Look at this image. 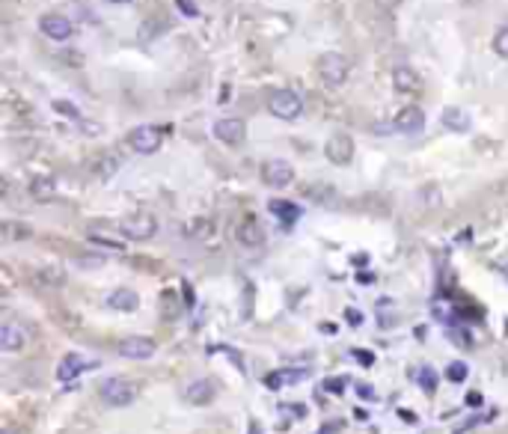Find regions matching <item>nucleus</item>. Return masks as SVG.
Returning a JSON list of instances; mask_svg holds the SVG:
<instances>
[{
  "label": "nucleus",
  "instance_id": "obj_2",
  "mask_svg": "<svg viewBox=\"0 0 508 434\" xmlns=\"http://www.w3.org/2000/svg\"><path fill=\"white\" fill-rule=\"evenodd\" d=\"M101 398H105V405L110 408H125L131 405L134 398H137V383H134L131 378H107L105 383H101Z\"/></svg>",
  "mask_w": 508,
  "mask_h": 434
},
{
  "label": "nucleus",
  "instance_id": "obj_1",
  "mask_svg": "<svg viewBox=\"0 0 508 434\" xmlns=\"http://www.w3.org/2000/svg\"><path fill=\"white\" fill-rule=\"evenodd\" d=\"M315 72H318L321 80L327 83V87H342V83L348 80V75H351V63L339 51H327V54H321L315 60Z\"/></svg>",
  "mask_w": 508,
  "mask_h": 434
},
{
  "label": "nucleus",
  "instance_id": "obj_4",
  "mask_svg": "<svg viewBox=\"0 0 508 434\" xmlns=\"http://www.w3.org/2000/svg\"><path fill=\"white\" fill-rule=\"evenodd\" d=\"M120 232L131 241H149L158 232V221L149 211H137V214L125 217V221L120 223Z\"/></svg>",
  "mask_w": 508,
  "mask_h": 434
},
{
  "label": "nucleus",
  "instance_id": "obj_31",
  "mask_svg": "<svg viewBox=\"0 0 508 434\" xmlns=\"http://www.w3.org/2000/svg\"><path fill=\"white\" fill-rule=\"evenodd\" d=\"M467 405L479 408V405H482V393H467Z\"/></svg>",
  "mask_w": 508,
  "mask_h": 434
},
{
  "label": "nucleus",
  "instance_id": "obj_26",
  "mask_svg": "<svg viewBox=\"0 0 508 434\" xmlns=\"http://www.w3.org/2000/svg\"><path fill=\"white\" fill-rule=\"evenodd\" d=\"M494 51L499 57H508V27H499L497 36H494Z\"/></svg>",
  "mask_w": 508,
  "mask_h": 434
},
{
  "label": "nucleus",
  "instance_id": "obj_20",
  "mask_svg": "<svg viewBox=\"0 0 508 434\" xmlns=\"http://www.w3.org/2000/svg\"><path fill=\"white\" fill-rule=\"evenodd\" d=\"M30 196L36 199V203H48V199H54V194H57V181L51 179V176H36L30 181Z\"/></svg>",
  "mask_w": 508,
  "mask_h": 434
},
{
  "label": "nucleus",
  "instance_id": "obj_21",
  "mask_svg": "<svg viewBox=\"0 0 508 434\" xmlns=\"http://www.w3.org/2000/svg\"><path fill=\"white\" fill-rule=\"evenodd\" d=\"M443 125L449 131H458V134H464V131H470V113L461 110V107H446L443 110Z\"/></svg>",
  "mask_w": 508,
  "mask_h": 434
},
{
  "label": "nucleus",
  "instance_id": "obj_6",
  "mask_svg": "<svg viewBox=\"0 0 508 434\" xmlns=\"http://www.w3.org/2000/svg\"><path fill=\"white\" fill-rule=\"evenodd\" d=\"M262 181L268 188H289L295 181V166L282 158H270L262 164Z\"/></svg>",
  "mask_w": 508,
  "mask_h": 434
},
{
  "label": "nucleus",
  "instance_id": "obj_12",
  "mask_svg": "<svg viewBox=\"0 0 508 434\" xmlns=\"http://www.w3.org/2000/svg\"><path fill=\"white\" fill-rule=\"evenodd\" d=\"M27 342H30V333L21 324L4 322V327H0V348H4V351H21Z\"/></svg>",
  "mask_w": 508,
  "mask_h": 434
},
{
  "label": "nucleus",
  "instance_id": "obj_27",
  "mask_svg": "<svg viewBox=\"0 0 508 434\" xmlns=\"http://www.w3.org/2000/svg\"><path fill=\"white\" fill-rule=\"evenodd\" d=\"M342 387H345V378H327L324 383H321V390H324L327 396H342L345 393Z\"/></svg>",
  "mask_w": 508,
  "mask_h": 434
},
{
  "label": "nucleus",
  "instance_id": "obj_11",
  "mask_svg": "<svg viewBox=\"0 0 508 434\" xmlns=\"http://www.w3.org/2000/svg\"><path fill=\"white\" fill-rule=\"evenodd\" d=\"M324 155H327V161H333L339 166L351 164V158H354V140L348 134H333L327 140V146H324Z\"/></svg>",
  "mask_w": 508,
  "mask_h": 434
},
{
  "label": "nucleus",
  "instance_id": "obj_30",
  "mask_svg": "<svg viewBox=\"0 0 508 434\" xmlns=\"http://www.w3.org/2000/svg\"><path fill=\"white\" fill-rule=\"evenodd\" d=\"M449 337H455V339H458V342H455V345H461V348H470V337H467V333H461V330H449Z\"/></svg>",
  "mask_w": 508,
  "mask_h": 434
},
{
  "label": "nucleus",
  "instance_id": "obj_5",
  "mask_svg": "<svg viewBox=\"0 0 508 434\" xmlns=\"http://www.w3.org/2000/svg\"><path fill=\"white\" fill-rule=\"evenodd\" d=\"M164 143V131L155 125H137L128 134V146L134 149L137 155H155Z\"/></svg>",
  "mask_w": 508,
  "mask_h": 434
},
{
  "label": "nucleus",
  "instance_id": "obj_3",
  "mask_svg": "<svg viewBox=\"0 0 508 434\" xmlns=\"http://www.w3.org/2000/svg\"><path fill=\"white\" fill-rule=\"evenodd\" d=\"M268 110L277 116V120H285V122H292L297 120V116L303 113V102H300V95L295 90H274L268 95Z\"/></svg>",
  "mask_w": 508,
  "mask_h": 434
},
{
  "label": "nucleus",
  "instance_id": "obj_24",
  "mask_svg": "<svg viewBox=\"0 0 508 434\" xmlns=\"http://www.w3.org/2000/svg\"><path fill=\"white\" fill-rule=\"evenodd\" d=\"M419 383H422V390H425L428 396H434V393H437V375H434L431 366H425V369L419 372Z\"/></svg>",
  "mask_w": 508,
  "mask_h": 434
},
{
  "label": "nucleus",
  "instance_id": "obj_29",
  "mask_svg": "<svg viewBox=\"0 0 508 434\" xmlns=\"http://www.w3.org/2000/svg\"><path fill=\"white\" fill-rule=\"evenodd\" d=\"M345 319H348L351 327H360L363 324V312L360 309H345Z\"/></svg>",
  "mask_w": 508,
  "mask_h": 434
},
{
  "label": "nucleus",
  "instance_id": "obj_35",
  "mask_svg": "<svg viewBox=\"0 0 508 434\" xmlns=\"http://www.w3.org/2000/svg\"><path fill=\"white\" fill-rule=\"evenodd\" d=\"M179 6H181L184 12H191V15H196V6H194V4H188V0H179Z\"/></svg>",
  "mask_w": 508,
  "mask_h": 434
},
{
  "label": "nucleus",
  "instance_id": "obj_8",
  "mask_svg": "<svg viewBox=\"0 0 508 434\" xmlns=\"http://www.w3.org/2000/svg\"><path fill=\"white\" fill-rule=\"evenodd\" d=\"M116 351H120L122 357H128V360H149L152 354L158 351V345H155V339H149V337H128L122 342H116Z\"/></svg>",
  "mask_w": 508,
  "mask_h": 434
},
{
  "label": "nucleus",
  "instance_id": "obj_25",
  "mask_svg": "<svg viewBox=\"0 0 508 434\" xmlns=\"http://www.w3.org/2000/svg\"><path fill=\"white\" fill-rule=\"evenodd\" d=\"M54 110L60 116H65V120H80V110L72 102H63V98H57V102H54Z\"/></svg>",
  "mask_w": 508,
  "mask_h": 434
},
{
  "label": "nucleus",
  "instance_id": "obj_16",
  "mask_svg": "<svg viewBox=\"0 0 508 434\" xmlns=\"http://www.w3.org/2000/svg\"><path fill=\"white\" fill-rule=\"evenodd\" d=\"M235 238H238L244 247H262L265 244V229L256 217H244V221L238 223V229H235Z\"/></svg>",
  "mask_w": 508,
  "mask_h": 434
},
{
  "label": "nucleus",
  "instance_id": "obj_7",
  "mask_svg": "<svg viewBox=\"0 0 508 434\" xmlns=\"http://www.w3.org/2000/svg\"><path fill=\"white\" fill-rule=\"evenodd\" d=\"M214 137L226 146H241L247 140V125L238 116H226V120H217L214 122Z\"/></svg>",
  "mask_w": 508,
  "mask_h": 434
},
{
  "label": "nucleus",
  "instance_id": "obj_28",
  "mask_svg": "<svg viewBox=\"0 0 508 434\" xmlns=\"http://www.w3.org/2000/svg\"><path fill=\"white\" fill-rule=\"evenodd\" d=\"M164 27H166L164 21H158V18H152V21L146 24V27H140V39H143V42H152V36H155V33H161Z\"/></svg>",
  "mask_w": 508,
  "mask_h": 434
},
{
  "label": "nucleus",
  "instance_id": "obj_34",
  "mask_svg": "<svg viewBox=\"0 0 508 434\" xmlns=\"http://www.w3.org/2000/svg\"><path fill=\"white\" fill-rule=\"evenodd\" d=\"M357 390H360V396H363V398H375V393H371V387H369V383H360Z\"/></svg>",
  "mask_w": 508,
  "mask_h": 434
},
{
  "label": "nucleus",
  "instance_id": "obj_9",
  "mask_svg": "<svg viewBox=\"0 0 508 434\" xmlns=\"http://www.w3.org/2000/svg\"><path fill=\"white\" fill-rule=\"evenodd\" d=\"M39 30L45 33L48 39L65 42V39H72L75 24H72L69 18H63V15H42V18H39Z\"/></svg>",
  "mask_w": 508,
  "mask_h": 434
},
{
  "label": "nucleus",
  "instance_id": "obj_37",
  "mask_svg": "<svg viewBox=\"0 0 508 434\" xmlns=\"http://www.w3.org/2000/svg\"><path fill=\"white\" fill-rule=\"evenodd\" d=\"M505 274H508V265H505Z\"/></svg>",
  "mask_w": 508,
  "mask_h": 434
},
{
  "label": "nucleus",
  "instance_id": "obj_33",
  "mask_svg": "<svg viewBox=\"0 0 508 434\" xmlns=\"http://www.w3.org/2000/svg\"><path fill=\"white\" fill-rule=\"evenodd\" d=\"M398 420L404 423V420H408V423H416V416H413V411H398Z\"/></svg>",
  "mask_w": 508,
  "mask_h": 434
},
{
  "label": "nucleus",
  "instance_id": "obj_23",
  "mask_svg": "<svg viewBox=\"0 0 508 434\" xmlns=\"http://www.w3.org/2000/svg\"><path fill=\"white\" fill-rule=\"evenodd\" d=\"M467 375H470V369H467L464 360H452V363L446 366V381H452V383H464Z\"/></svg>",
  "mask_w": 508,
  "mask_h": 434
},
{
  "label": "nucleus",
  "instance_id": "obj_15",
  "mask_svg": "<svg viewBox=\"0 0 508 434\" xmlns=\"http://www.w3.org/2000/svg\"><path fill=\"white\" fill-rule=\"evenodd\" d=\"M300 381H309V369H277L265 375V387L268 390H282V387H292V383Z\"/></svg>",
  "mask_w": 508,
  "mask_h": 434
},
{
  "label": "nucleus",
  "instance_id": "obj_10",
  "mask_svg": "<svg viewBox=\"0 0 508 434\" xmlns=\"http://www.w3.org/2000/svg\"><path fill=\"white\" fill-rule=\"evenodd\" d=\"M393 128H396V131H401V134H419V131L425 128V113H422L416 105L401 107V110L396 113Z\"/></svg>",
  "mask_w": 508,
  "mask_h": 434
},
{
  "label": "nucleus",
  "instance_id": "obj_14",
  "mask_svg": "<svg viewBox=\"0 0 508 434\" xmlns=\"http://www.w3.org/2000/svg\"><path fill=\"white\" fill-rule=\"evenodd\" d=\"M92 366H98V363H90L83 354H65V357L60 360V366H57V378H60V381H75L78 375H83L87 369H92Z\"/></svg>",
  "mask_w": 508,
  "mask_h": 434
},
{
  "label": "nucleus",
  "instance_id": "obj_36",
  "mask_svg": "<svg viewBox=\"0 0 508 434\" xmlns=\"http://www.w3.org/2000/svg\"><path fill=\"white\" fill-rule=\"evenodd\" d=\"M107 4H116V6H128V4H137V0H107Z\"/></svg>",
  "mask_w": 508,
  "mask_h": 434
},
{
  "label": "nucleus",
  "instance_id": "obj_19",
  "mask_svg": "<svg viewBox=\"0 0 508 434\" xmlns=\"http://www.w3.org/2000/svg\"><path fill=\"white\" fill-rule=\"evenodd\" d=\"M107 307L120 309V312H134L140 307V297H137V292H131V289H116V292L107 295Z\"/></svg>",
  "mask_w": 508,
  "mask_h": 434
},
{
  "label": "nucleus",
  "instance_id": "obj_22",
  "mask_svg": "<svg viewBox=\"0 0 508 434\" xmlns=\"http://www.w3.org/2000/svg\"><path fill=\"white\" fill-rule=\"evenodd\" d=\"M270 214H277L285 226H292L300 217V208L295 203H285V199H274V203H270Z\"/></svg>",
  "mask_w": 508,
  "mask_h": 434
},
{
  "label": "nucleus",
  "instance_id": "obj_18",
  "mask_svg": "<svg viewBox=\"0 0 508 434\" xmlns=\"http://www.w3.org/2000/svg\"><path fill=\"white\" fill-rule=\"evenodd\" d=\"M87 238H90L92 244H98V247H107V250H125V235H122L120 229L110 232V229H105V226H90Z\"/></svg>",
  "mask_w": 508,
  "mask_h": 434
},
{
  "label": "nucleus",
  "instance_id": "obj_32",
  "mask_svg": "<svg viewBox=\"0 0 508 434\" xmlns=\"http://www.w3.org/2000/svg\"><path fill=\"white\" fill-rule=\"evenodd\" d=\"M354 354H357V360H360V363H366V366H371V363H375V357H371L369 351H354Z\"/></svg>",
  "mask_w": 508,
  "mask_h": 434
},
{
  "label": "nucleus",
  "instance_id": "obj_13",
  "mask_svg": "<svg viewBox=\"0 0 508 434\" xmlns=\"http://www.w3.org/2000/svg\"><path fill=\"white\" fill-rule=\"evenodd\" d=\"M214 396H217L214 381L196 378V381L188 383V390H184V402H191V405H208V402H214Z\"/></svg>",
  "mask_w": 508,
  "mask_h": 434
},
{
  "label": "nucleus",
  "instance_id": "obj_17",
  "mask_svg": "<svg viewBox=\"0 0 508 434\" xmlns=\"http://www.w3.org/2000/svg\"><path fill=\"white\" fill-rule=\"evenodd\" d=\"M393 87H396V92L416 95L422 90V78L411 69V65H396L393 69Z\"/></svg>",
  "mask_w": 508,
  "mask_h": 434
}]
</instances>
